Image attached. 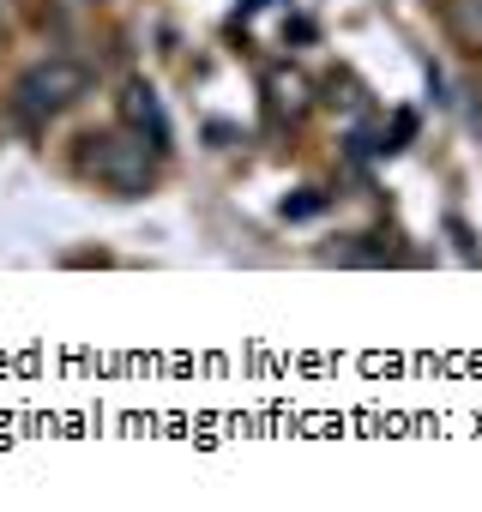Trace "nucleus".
Segmentation results:
<instances>
[{
  "mask_svg": "<svg viewBox=\"0 0 482 512\" xmlns=\"http://www.w3.org/2000/svg\"><path fill=\"white\" fill-rule=\"evenodd\" d=\"M79 91H85V67H73V61H37V67H25V73H19L13 109H19L25 121H43V115L67 109Z\"/></svg>",
  "mask_w": 482,
  "mask_h": 512,
  "instance_id": "1",
  "label": "nucleus"
},
{
  "mask_svg": "<svg viewBox=\"0 0 482 512\" xmlns=\"http://www.w3.org/2000/svg\"><path fill=\"white\" fill-rule=\"evenodd\" d=\"M85 157H91V169H97L103 181H115L121 193H139V187L151 181V157H145V145H139V139L109 133V139H97Z\"/></svg>",
  "mask_w": 482,
  "mask_h": 512,
  "instance_id": "2",
  "label": "nucleus"
},
{
  "mask_svg": "<svg viewBox=\"0 0 482 512\" xmlns=\"http://www.w3.org/2000/svg\"><path fill=\"white\" fill-rule=\"evenodd\" d=\"M121 103H127V115H133V127H145V133H151V145H163V139H169V127H163V115H157V91H151V85H139V79H133Z\"/></svg>",
  "mask_w": 482,
  "mask_h": 512,
  "instance_id": "3",
  "label": "nucleus"
},
{
  "mask_svg": "<svg viewBox=\"0 0 482 512\" xmlns=\"http://www.w3.org/2000/svg\"><path fill=\"white\" fill-rule=\"evenodd\" d=\"M458 31L464 43H482V0H458Z\"/></svg>",
  "mask_w": 482,
  "mask_h": 512,
  "instance_id": "4",
  "label": "nucleus"
},
{
  "mask_svg": "<svg viewBox=\"0 0 482 512\" xmlns=\"http://www.w3.org/2000/svg\"><path fill=\"white\" fill-rule=\"evenodd\" d=\"M314 205H320L314 193H296V199H284V217H314Z\"/></svg>",
  "mask_w": 482,
  "mask_h": 512,
  "instance_id": "5",
  "label": "nucleus"
},
{
  "mask_svg": "<svg viewBox=\"0 0 482 512\" xmlns=\"http://www.w3.org/2000/svg\"><path fill=\"white\" fill-rule=\"evenodd\" d=\"M0 43H7V25H0Z\"/></svg>",
  "mask_w": 482,
  "mask_h": 512,
  "instance_id": "6",
  "label": "nucleus"
}]
</instances>
